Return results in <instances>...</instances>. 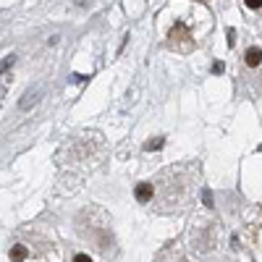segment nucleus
Instances as JSON below:
<instances>
[{
	"label": "nucleus",
	"instance_id": "obj_1",
	"mask_svg": "<svg viewBox=\"0 0 262 262\" xmlns=\"http://www.w3.org/2000/svg\"><path fill=\"white\" fill-rule=\"evenodd\" d=\"M191 244H194V249L200 254H207L210 249H215V244H217V226L215 223H202L191 233Z\"/></svg>",
	"mask_w": 262,
	"mask_h": 262
},
{
	"label": "nucleus",
	"instance_id": "obj_2",
	"mask_svg": "<svg viewBox=\"0 0 262 262\" xmlns=\"http://www.w3.org/2000/svg\"><path fill=\"white\" fill-rule=\"evenodd\" d=\"M244 60H247L249 69H257V66L262 63V50H259V48H249L247 55H244Z\"/></svg>",
	"mask_w": 262,
	"mask_h": 262
},
{
	"label": "nucleus",
	"instance_id": "obj_3",
	"mask_svg": "<svg viewBox=\"0 0 262 262\" xmlns=\"http://www.w3.org/2000/svg\"><path fill=\"white\" fill-rule=\"evenodd\" d=\"M42 95V90H39V86H37V90H32L29 95H24V97H21V102H18V107H21V111H27V107H32L34 102H37V97Z\"/></svg>",
	"mask_w": 262,
	"mask_h": 262
},
{
	"label": "nucleus",
	"instance_id": "obj_4",
	"mask_svg": "<svg viewBox=\"0 0 262 262\" xmlns=\"http://www.w3.org/2000/svg\"><path fill=\"white\" fill-rule=\"evenodd\" d=\"M152 194H155L152 184H139V186H137V200H139V202H149Z\"/></svg>",
	"mask_w": 262,
	"mask_h": 262
},
{
	"label": "nucleus",
	"instance_id": "obj_5",
	"mask_svg": "<svg viewBox=\"0 0 262 262\" xmlns=\"http://www.w3.org/2000/svg\"><path fill=\"white\" fill-rule=\"evenodd\" d=\"M24 259H27V247H21V244L11 247V262H24Z\"/></svg>",
	"mask_w": 262,
	"mask_h": 262
},
{
	"label": "nucleus",
	"instance_id": "obj_6",
	"mask_svg": "<svg viewBox=\"0 0 262 262\" xmlns=\"http://www.w3.org/2000/svg\"><path fill=\"white\" fill-rule=\"evenodd\" d=\"M186 37H189V29H186L184 24H176V27L170 29V42H173V39H186Z\"/></svg>",
	"mask_w": 262,
	"mask_h": 262
},
{
	"label": "nucleus",
	"instance_id": "obj_7",
	"mask_svg": "<svg viewBox=\"0 0 262 262\" xmlns=\"http://www.w3.org/2000/svg\"><path fill=\"white\" fill-rule=\"evenodd\" d=\"M163 142H165V139H160V137H158V139H149V142L144 144V149H149V152H152V149H160Z\"/></svg>",
	"mask_w": 262,
	"mask_h": 262
},
{
	"label": "nucleus",
	"instance_id": "obj_8",
	"mask_svg": "<svg viewBox=\"0 0 262 262\" xmlns=\"http://www.w3.org/2000/svg\"><path fill=\"white\" fill-rule=\"evenodd\" d=\"M13 58H16V55H8L3 63H0V74H6V71L11 69V66H13Z\"/></svg>",
	"mask_w": 262,
	"mask_h": 262
},
{
	"label": "nucleus",
	"instance_id": "obj_9",
	"mask_svg": "<svg viewBox=\"0 0 262 262\" xmlns=\"http://www.w3.org/2000/svg\"><path fill=\"white\" fill-rule=\"evenodd\" d=\"M244 3H247V8H252V11L262 8V0H244Z\"/></svg>",
	"mask_w": 262,
	"mask_h": 262
},
{
	"label": "nucleus",
	"instance_id": "obj_10",
	"mask_svg": "<svg viewBox=\"0 0 262 262\" xmlns=\"http://www.w3.org/2000/svg\"><path fill=\"white\" fill-rule=\"evenodd\" d=\"M74 262H92V257H90V254H76Z\"/></svg>",
	"mask_w": 262,
	"mask_h": 262
},
{
	"label": "nucleus",
	"instance_id": "obj_11",
	"mask_svg": "<svg viewBox=\"0 0 262 262\" xmlns=\"http://www.w3.org/2000/svg\"><path fill=\"white\" fill-rule=\"evenodd\" d=\"M3 95H6V86L0 84V102H3Z\"/></svg>",
	"mask_w": 262,
	"mask_h": 262
},
{
	"label": "nucleus",
	"instance_id": "obj_12",
	"mask_svg": "<svg viewBox=\"0 0 262 262\" xmlns=\"http://www.w3.org/2000/svg\"><path fill=\"white\" fill-rule=\"evenodd\" d=\"M200 3H207V0H200Z\"/></svg>",
	"mask_w": 262,
	"mask_h": 262
}]
</instances>
